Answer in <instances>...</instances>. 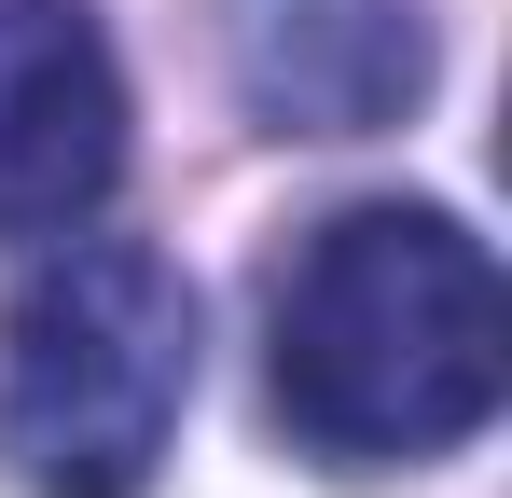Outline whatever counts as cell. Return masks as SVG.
<instances>
[{
	"label": "cell",
	"mask_w": 512,
	"mask_h": 498,
	"mask_svg": "<svg viewBox=\"0 0 512 498\" xmlns=\"http://www.w3.org/2000/svg\"><path fill=\"white\" fill-rule=\"evenodd\" d=\"M263 388H277V429L333 471L457 457L512 388V291L485 236L429 194L305 222V249L263 291Z\"/></svg>",
	"instance_id": "cell-1"
},
{
	"label": "cell",
	"mask_w": 512,
	"mask_h": 498,
	"mask_svg": "<svg viewBox=\"0 0 512 498\" xmlns=\"http://www.w3.org/2000/svg\"><path fill=\"white\" fill-rule=\"evenodd\" d=\"M194 402V277L139 236H70L0 319V471L28 498H153Z\"/></svg>",
	"instance_id": "cell-2"
},
{
	"label": "cell",
	"mask_w": 512,
	"mask_h": 498,
	"mask_svg": "<svg viewBox=\"0 0 512 498\" xmlns=\"http://www.w3.org/2000/svg\"><path fill=\"white\" fill-rule=\"evenodd\" d=\"M125 180V70L84 0H0V236H70Z\"/></svg>",
	"instance_id": "cell-3"
},
{
	"label": "cell",
	"mask_w": 512,
	"mask_h": 498,
	"mask_svg": "<svg viewBox=\"0 0 512 498\" xmlns=\"http://www.w3.org/2000/svg\"><path fill=\"white\" fill-rule=\"evenodd\" d=\"M222 70L263 139H388L429 97L416 0H222Z\"/></svg>",
	"instance_id": "cell-4"
}]
</instances>
